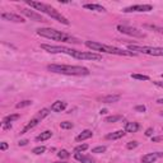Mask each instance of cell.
<instances>
[{
  "mask_svg": "<svg viewBox=\"0 0 163 163\" xmlns=\"http://www.w3.org/2000/svg\"><path fill=\"white\" fill-rule=\"evenodd\" d=\"M120 98H121L120 94H108V96L103 97V98H102V102H103V103H113V102L120 101Z\"/></svg>",
  "mask_w": 163,
  "mask_h": 163,
  "instance_id": "obj_18",
  "label": "cell"
},
{
  "mask_svg": "<svg viewBox=\"0 0 163 163\" xmlns=\"http://www.w3.org/2000/svg\"><path fill=\"white\" fill-rule=\"evenodd\" d=\"M157 103H159V105H163V98H159V99H157Z\"/></svg>",
  "mask_w": 163,
  "mask_h": 163,
  "instance_id": "obj_39",
  "label": "cell"
},
{
  "mask_svg": "<svg viewBox=\"0 0 163 163\" xmlns=\"http://www.w3.org/2000/svg\"><path fill=\"white\" fill-rule=\"evenodd\" d=\"M41 48L50 54H68L73 56L75 50L73 48H68V47H62V46H52V45H46V43H42L41 45Z\"/></svg>",
  "mask_w": 163,
  "mask_h": 163,
  "instance_id": "obj_7",
  "label": "cell"
},
{
  "mask_svg": "<svg viewBox=\"0 0 163 163\" xmlns=\"http://www.w3.org/2000/svg\"><path fill=\"white\" fill-rule=\"evenodd\" d=\"M99 113H101V115H105V113H107V110H101Z\"/></svg>",
  "mask_w": 163,
  "mask_h": 163,
  "instance_id": "obj_40",
  "label": "cell"
},
{
  "mask_svg": "<svg viewBox=\"0 0 163 163\" xmlns=\"http://www.w3.org/2000/svg\"><path fill=\"white\" fill-rule=\"evenodd\" d=\"M47 115H48V108H42L41 111H38V113H37V115L34 116L31 121H28V124H27L26 126L22 129L20 134H26L27 131H29L31 129H33L34 126H37V125H38V122H41V121H42Z\"/></svg>",
  "mask_w": 163,
  "mask_h": 163,
  "instance_id": "obj_6",
  "label": "cell"
},
{
  "mask_svg": "<svg viewBox=\"0 0 163 163\" xmlns=\"http://www.w3.org/2000/svg\"><path fill=\"white\" fill-rule=\"evenodd\" d=\"M145 106L140 105V106H135V111H138V112H145Z\"/></svg>",
  "mask_w": 163,
  "mask_h": 163,
  "instance_id": "obj_32",
  "label": "cell"
},
{
  "mask_svg": "<svg viewBox=\"0 0 163 163\" xmlns=\"http://www.w3.org/2000/svg\"><path fill=\"white\" fill-rule=\"evenodd\" d=\"M57 157L60 158V159H68L69 157H70V154H69L68 150H65V149H61V150H59Z\"/></svg>",
  "mask_w": 163,
  "mask_h": 163,
  "instance_id": "obj_24",
  "label": "cell"
},
{
  "mask_svg": "<svg viewBox=\"0 0 163 163\" xmlns=\"http://www.w3.org/2000/svg\"><path fill=\"white\" fill-rule=\"evenodd\" d=\"M153 6L149 4H138V5H131L129 8H125L122 12L125 13H131V12H150Z\"/></svg>",
  "mask_w": 163,
  "mask_h": 163,
  "instance_id": "obj_10",
  "label": "cell"
},
{
  "mask_svg": "<svg viewBox=\"0 0 163 163\" xmlns=\"http://www.w3.org/2000/svg\"><path fill=\"white\" fill-rule=\"evenodd\" d=\"M85 46L88 48H92L93 51H102V52L107 54H112V55H120V56H135V52L131 51H125L122 48L115 47V46H110V45H103L99 42H94V41H87Z\"/></svg>",
  "mask_w": 163,
  "mask_h": 163,
  "instance_id": "obj_3",
  "label": "cell"
},
{
  "mask_svg": "<svg viewBox=\"0 0 163 163\" xmlns=\"http://www.w3.org/2000/svg\"><path fill=\"white\" fill-rule=\"evenodd\" d=\"M92 136H93V133L91 130H84V131H82L77 138H75V140L77 141H83L85 139H89V138H92Z\"/></svg>",
  "mask_w": 163,
  "mask_h": 163,
  "instance_id": "obj_19",
  "label": "cell"
},
{
  "mask_svg": "<svg viewBox=\"0 0 163 163\" xmlns=\"http://www.w3.org/2000/svg\"><path fill=\"white\" fill-rule=\"evenodd\" d=\"M22 13L26 17H28V18L31 19H33V20H37V22H45V19H43V17L38 14V13H36V12H33V10H29V9H22Z\"/></svg>",
  "mask_w": 163,
  "mask_h": 163,
  "instance_id": "obj_11",
  "label": "cell"
},
{
  "mask_svg": "<svg viewBox=\"0 0 163 163\" xmlns=\"http://www.w3.org/2000/svg\"><path fill=\"white\" fill-rule=\"evenodd\" d=\"M120 120H122V116L121 115H116V116H108V117H106L105 119V122H117V121H120Z\"/></svg>",
  "mask_w": 163,
  "mask_h": 163,
  "instance_id": "obj_23",
  "label": "cell"
},
{
  "mask_svg": "<svg viewBox=\"0 0 163 163\" xmlns=\"http://www.w3.org/2000/svg\"><path fill=\"white\" fill-rule=\"evenodd\" d=\"M26 4H28L29 6H32V8L37 9V10H41L42 13L47 14L48 17H51V18L56 19L57 22L65 24V26H69V24H70V23H69V20L65 18L64 15H61L56 9H54L52 6H50V5H47V4H43V3H40V1H32V0H27Z\"/></svg>",
  "mask_w": 163,
  "mask_h": 163,
  "instance_id": "obj_2",
  "label": "cell"
},
{
  "mask_svg": "<svg viewBox=\"0 0 163 163\" xmlns=\"http://www.w3.org/2000/svg\"><path fill=\"white\" fill-rule=\"evenodd\" d=\"M125 135V130H117V131H113V133H110L106 135V139L108 140H116V139H120Z\"/></svg>",
  "mask_w": 163,
  "mask_h": 163,
  "instance_id": "obj_15",
  "label": "cell"
},
{
  "mask_svg": "<svg viewBox=\"0 0 163 163\" xmlns=\"http://www.w3.org/2000/svg\"><path fill=\"white\" fill-rule=\"evenodd\" d=\"M37 34L41 37H46V38L54 40V41H61V42H70V43H80V41L74 38V37L69 36L66 33H62L60 31L52 29V28H38Z\"/></svg>",
  "mask_w": 163,
  "mask_h": 163,
  "instance_id": "obj_4",
  "label": "cell"
},
{
  "mask_svg": "<svg viewBox=\"0 0 163 163\" xmlns=\"http://www.w3.org/2000/svg\"><path fill=\"white\" fill-rule=\"evenodd\" d=\"M117 29L119 32L121 33H125V34H129V36H133V37H144L145 34L139 31L135 27H127V26H117Z\"/></svg>",
  "mask_w": 163,
  "mask_h": 163,
  "instance_id": "obj_9",
  "label": "cell"
},
{
  "mask_svg": "<svg viewBox=\"0 0 163 163\" xmlns=\"http://www.w3.org/2000/svg\"><path fill=\"white\" fill-rule=\"evenodd\" d=\"M138 147V141H129V143L126 144V148L127 149H134Z\"/></svg>",
  "mask_w": 163,
  "mask_h": 163,
  "instance_id": "obj_31",
  "label": "cell"
},
{
  "mask_svg": "<svg viewBox=\"0 0 163 163\" xmlns=\"http://www.w3.org/2000/svg\"><path fill=\"white\" fill-rule=\"evenodd\" d=\"M66 108V102H62V101H56L51 105V110L54 112H61Z\"/></svg>",
  "mask_w": 163,
  "mask_h": 163,
  "instance_id": "obj_14",
  "label": "cell"
},
{
  "mask_svg": "<svg viewBox=\"0 0 163 163\" xmlns=\"http://www.w3.org/2000/svg\"><path fill=\"white\" fill-rule=\"evenodd\" d=\"M27 143H28V140H20L19 141V145H22V147H23V145H26Z\"/></svg>",
  "mask_w": 163,
  "mask_h": 163,
  "instance_id": "obj_38",
  "label": "cell"
},
{
  "mask_svg": "<svg viewBox=\"0 0 163 163\" xmlns=\"http://www.w3.org/2000/svg\"><path fill=\"white\" fill-rule=\"evenodd\" d=\"M51 136H52V133H51L50 130H46V131H43V133H41L38 136H36V140L37 141H45V140L50 139Z\"/></svg>",
  "mask_w": 163,
  "mask_h": 163,
  "instance_id": "obj_20",
  "label": "cell"
},
{
  "mask_svg": "<svg viewBox=\"0 0 163 163\" xmlns=\"http://www.w3.org/2000/svg\"><path fill=\"white\" fill-rule=\"evenodd\" d=\"M20 117L19 113H14V115H9V116H5L4 119H3V122H12V121H15L18 120Z\"/></svg>",
  "mask_w": 163,
  "mask_h": 163,
  "instance_id": "obj_22",
  "label": "cell"
},
{
  "mask_svg": "<svg viewBox=\"0 0 163 163\" xmlns=\"http://www.w3.org/2000/svg\"><path fill=\"white\" fill-rule=\"evenodd\" d=\"M155 85H158V87H161V88H163V82H159V80H154L153 82Z\"/></svg>",
  "mask_w": 163,
  "mask_h": 163,
  "instance_id": "obj_37",
  "label": "cell"
},
{
  "mask_svg": "<svg viewBox=\"0 0 163 163\" xmlns=\"http://www.w3.org/2000/svg\"><path fill=\"white\" fill-rule=\"evenodd\" d=\"M85 9H91V10H96V12H106V9L99 4H84L83 5Z\"/></svg>",
  "mask_w": 163,
  "mask_h": 163,
  "instance_id": "obj_21",
  "label": "cell"
},
{
  "mask_svg": "<svg viewBox=\"0 0 163 163\" xmlns=\"http://www.w3.org/2000/svg\"><path fill=\"white\" fill-rule=\"evenodd\" d=\"M32 105V101H22V102H19V103H17L15 105V107L17 108H24V107H28V106H31Z\"/></svg>",
  "mask_w": 163,
  "mask_h": 163,
  "instance_id": "obj_25",
  "label": "cell"
},
{
  "mask_svg": "<svg viewBox=\"0 0 163 163\" xmlns=\"http://www.w3.org/2000/svg\"><path fill=\"white\" fill-rule=\"evenodd\" d=\"M47 70L64 75H88L89 70L84 66H75V65H59L51 64L47 66Z\"/></svg>",
  "mask_w": 163,
  "mask_h": 163,
  "instance_id": "obj_1",
  "label": "cell"
},
{
  "mask_svg": "<svg viewBox=\"0 0 163 163\" xmlns=\"http://www.w3.org/2000/svg\"><path fill=\"white\" fill-rule=\"evenodd\" d=\"M139 124L138 122H126L125 124V131L126 133H136L139 130Z\"/></svg>",
  "mask_w": 163,
  "mask_h": 163,
  "instance_id": "obj_16",
  "label": "cell"
},
{
  "mask_svg": "<svg viewBox=\"0 0 163 163\" xmlns=\"http://www.w3.org/2000/svg\"><path fill=\"white\" fill-rule=\"evenodd\" d=\"M161 116H163V111H162V112H161Z\"/></svg>",
  "mask_w": 163,
  "mask_h": 163,
  "instance_id": "obj_42",
  "label": "cell"
},
{
  "mask_svg": "<svg viewBox=\"0 0 163 163\" xmlns=\"http://www.w3.org/2000/svg\"><path fill=\"white\" fill-rule=\"evenodd\" d=\"M73 57L78 59V60H92V61H101L102 55L96 52H88V51H74Z\"/></svg>",
  "mask_w": 163,
  "mask_h": 163,
  "instance_id": "obj_8",
  "label": "cell"
},
{
  "mask_svg": "<svg viewBox=\"0 0 163 163\" xmlns=\"http://www.w3.org/2000/svg\"><path fill=\"white\" fill-rule=\"evenodd\" d=\"M54 163H68V162H54Z\"/></svg>",
  "mask_w": 163,
  "mask_h": 163,
  "instance_id": "obj_41",
  "label": "cell"
},
{
  "mask_svg": "<svg viewBox=\"0 0 163 163\" xmlns=\"http://www.w3.org/2000/svg\"><path fill=\"white\" fill-rule=\"evenodd\" d=\"M60 127L61 129H73V124L70 121H64V122L60 124Z\"/></svg>",
  "mask_w": 163,
  "mask_h": 163,
  "instance_id": "obj_30",
  "label": "cell"
},
{
  "mask_svg": "<svg viewBox=\"0 0 163 163\" xmlns=\"http://www.w3.org/2000/svg\"><path fill=\"white\" fill-rule=\"evenodd\" d=\"M1 18L5 19V20L17 22V23H24V22H26V20H24V18H22V17L18 15V14H13V13H3Z\"/></svg>",
  "mask_w": 163,
  "mask_h": 163,
  "instance_id": "obj_12",
  "label": "cell"
},
{
  "mask_svg": "<svg viewBox=\"0 0 163 163\" xmlns=\"http://www.w3.org/2000/svg\"><path fill=\"white\" fill-rule=\"evenodd\" d=\"M0 149H1V150H6V149H8V144H6V143H1V144H0Z\"/></svg>",
  "mask_w": 163,
  "mask_h": 163,
  "instance_id": "obj_36",
  "label": "cell"
},
{
  "mask_svg": "<svg viewBox=\"0 0 163 163\" xmlns=\"http://www.w3.org/2000/svg\"><path fill=\"white\" fill-rule=\"evenodd\" d=\"M163 140V136H153L152 138V141L153 143H157V141H162Z\"/></svg>",
  "mask_w": 163,
  "mask_h": 163,
  "instance_id": "obj_33",
  "label": "cell"
},
{
  "mask_svg": "<svg viewBox=\"0 0 163 163\" xmlns=\"http://www.w3.org/2000/svg\"><path fill=\"white\" fill-rule=\"evenodd\" d=\"M133 79H138V80H149L148 75H141V74H131Z\"/></svg>",
  "mask_w": 163,
  "mask_h": 163,
  "instance_id": "obj_27",
  "label": "cell"
},
{
  "mask_svg": "<svg viewBox=\"0 0 163 163\" xmlns=\"http://www.w3.org/2000/svg\"><path fill=\"white\" fill-rule=\"evenodd\" d=\"M105 152H106V147H105V145H99V147H96V148L92 149V153H97V154L105 153Z\"/></svg>",
  "mask_w": 163,
  "mask_h": 163,
  "instance_id": "obj_26",
  "label": "cell"
},
{
  "mask_svg": "<svg viewBox=\"0 0 163 163\" xmlns=\"http://www.w3.org/2000/svg\"><path fill=\"white\" fill-rule=\"evenodd\" d=\"M74 157L77 161H80L82 163H94V159L92 157H89V155H83L80 153H75Z\"/></svg>",
  "mask_w": 163,
  "mask_h": 163,
  "instance_id": "obj_17",
  "label": "cell"
},
{
  "mask_svg": "<svg viewBox=\"0 0 163 163\" xmlns=\"http://www.w3.org/2000/svg\"><path fill=\"white\" fill-rule=\"evenodd\" d=\"M45 150H46V148L43 147V145H41V147H36L32 150V153H34V154H42V153H45Z\"/></svg>",
  "mask_w": 163,
  "mask_h": 163,
  "instance_id": "obj_29",
  "label": "cell"
},
{
  "mask_svg": "<svg viewBox=\"0 0 163 163\" xmlns=\"http://www.w3.org/2000/svg\"><path fill=\"white\" fill-rule=\"evenodd\" d=\"M153 129H152V127H149V129H147V131H145V135H147V136H152V135H153Z\"/></svg>",
  "mask_w": 163,
  "mask_h": 163,
  "instance_id": "obj_34",
  "label": "cell"
},
{
  "mask_svg": "<svg viewBox=\"0 0 163 163\" xmlns=\"http://www.w3.org/2000/svg\"><path fill=\"white\" fill-rule=\"evenodd\" d=\"M162 78H163V74H162Z\"/></svg>",
  "mask_w": 163,
  "mask_h": 163,
  "instance_id": "obj_43",
  "label": "cell"
},
{
  "mask_svg": "<svg viewBox=\"0 0 163 163\" xmlns=\"http://www.w3.org/2000/svg\"><path fill=\"white\" fill-rule=\"evenodd\" d=\"M88 149V144H82V145H78V147H75L74 152L75 153H80V152H84Z\"/></svg>",
  "mask_w": 163,
  "mask_h": 163,
  "instance_id": "obj_28",
  "label": "cell"
},
{
  "mask_svg": "<svg viewBox=\"0 0 163 163\" xmlns=\"http://www.w3.org/2000/svg\"><path fill=\"white\" fill-rule=\"evenodd\" d=\"M129 51L135 54L141 52L145 55H150V56H163V47H152V46H138V45H129L127 46Z\"/></svg>",
  "mask_w": 163,
  "mask_h": 163,
  "instance_id": "obj_5",
  "label": "cell"
},
{
  "mask_svg": "<svg viewBox=\"0 0 163 163\" xmlns=\"http://www.w3.org/2000/svg\"><path fill=\"white\" fill-rule=\"evenodd\" d=\"M159 157H163V153H148L141 157V163H154Z\"/></svg>",
  "mask_w": 163,
  "mask_h": 163,
  "instance_id": "obj_13",
  "label": "cell"
},
{
  "mask_svg": "<svg viewBox=\"0 0 163 163\" xmlns=\"http://www.w3.org/2000/svg\"><path fill=\"white\" fill-rule=\"evenodd\" d=\"M3 127L4 129H12V125H10V122H3Z\"/></svg>",
  "mask_w": 163,
  "mask_h": 163,
  "instance_id": "obj_35",
  "label": "cell"
}]
</instances>
